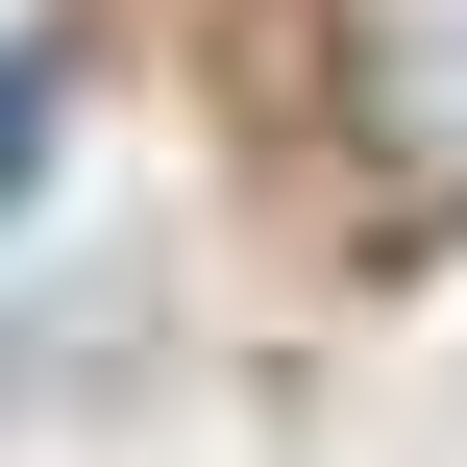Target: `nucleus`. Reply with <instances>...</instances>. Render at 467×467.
I'll return each instance as SVG.
<instances>
[{"mask_svg": "<svg viewBox=\"0 0 467 467\" xmlns=\"http://www.w3.org/2000/svg\"><path fill=\"white\" fill-rule=\"evenodd\" d=\"M49 172V49H0V197Z\"/></svg>", "mask_w": 467, "mask_h": 467, "instance_id": "nucleus-2", "label": "nucleus"}, {"mask_svg": "<svg viewBox=\"0 0 467 467\" xmlns=\"http://www.w3.org/2000/svg\"><path fill=\"white\" fill-rule=\"evenodd\" d=\"M345 148L394 222H467V0H345Z\"/></svg>", "mask_w": 467, "mask_h": 467, "instance_id": "nucleus-1", "label": "nucleus"}]
</instances>
